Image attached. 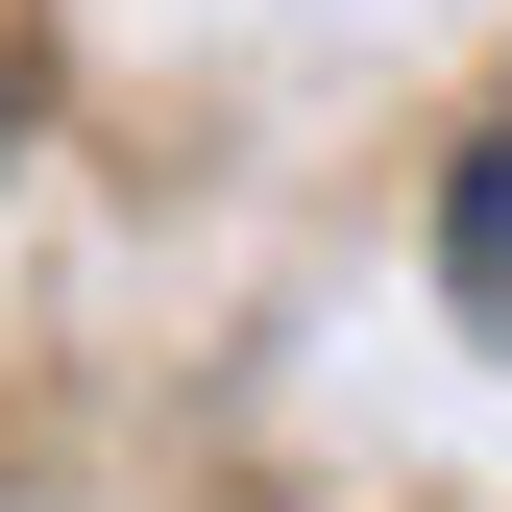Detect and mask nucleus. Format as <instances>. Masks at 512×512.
Masks as SVG:
<instances>
[{"mask_svg":"<svg viewBox=\"0 0 512 512\" xmlns=\"http://www.w3.org/2000/svg\"><path fill=\"white\" fill-rule=\"evenodd\" d=\"M439 293H464L488 342H512V122H488L464 171H439Z\"/></svg>","mask_w":512,"mask_h":512,"instance_id":"f257e3e1","label":"nucleus"}]
</instances>
